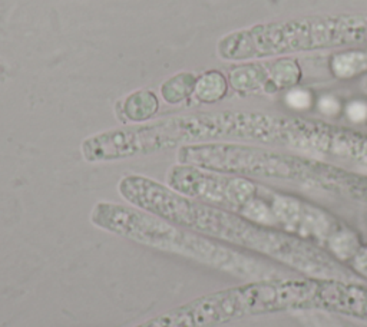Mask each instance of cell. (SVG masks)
<instances>
[{
	"instance_id": "cell-1",
	"label": "cell",
	"mask_w": 367,
	"mask_h": 327,
	"mask_svg": "<svg viewBox=\"0 0 367 327\" xmlns=\"http://www.w3.org/2000/svg\"><path fill=\"white\" fill-rule=\"evenodd\" d=\"M254 125L251 116L239 112L172 115L91 135L82 141L81 153L89 164L115 162L217 138L251 135Z\"/></svg>"
},
{
	"instance_id": "cell-8",
	"label": "cell",
	"mask_w": 367,
	"mask_h": 327,
	"mask_svg": "<svg viewBox=\"0 0 367 327\" xmlns=\"http://www.w3.org/2000/svg\"><path fill=\"white\" fill-rule=\"evenodd\" d=\"M197 78L198 77H195V73L187 70L172 75L160 86L161 98L168 105H179L186 102L194 95Z\"/></svg>"
},
{
	"instance_id": "cell-6",
	"label": "cell",
	"mask_w": 367,
	"mask_h": 327,
	"mask_svg": "<svg viewBox=\"0 0 367 327\" xmlns=\"http://www.w3.org/2000/svg\"><path fill=\"white\" fill-rule=\"evenodd\" d=\"M119 105L123 122L144 123L160 111V99L149 89H138L125 96Z\"/></svg>"
},
{
	"instance_id": "cell-3",
	"label": "cell",
	"mask_w": 367,
	"mask_h": 327,
	"mask_svg": "<svg viewBox=\"0 0 367 327\" xmlns=\"http://www.w3.org/2000/svg\"><path fill=\"white\" fill-rule=\"evenodd\" d=\"M118 192L128 204L197 234L239 244H253L255 240V231L240 218L182 195L145 175H123L118 183Z\"/></svg>"
},
{
	"instance_id": "cell-4",
	"label": "cell",
	"mask_w": 367,
	"mask_h": 327,
	"mask_svg": "<svg viewBox=\"0 0 367 327\" xmlns=\"http://www.w3.org/2000/svg\"><path fill=\"white\" fill-rule=\"evenodd\" d=\"M253 289H231L201 296L135 327H214L246 314L255 303Z\"/></svg>"
},
{
	"instance_id": "cell-5",
	"label": "cell",
	"mask_w": 367,
	"mask_h": 327,
	"mask_svg": "<svg viewBox=\"0 0 367 327\" xmlns=\"http://www.w3.org/2000/svg\"><path fill=\"white\" fill-rule=\"evenodd\" d=\"M167 185L201 203L240 208L253 198L254 187L241 178H230L214 171H207L186 164L172 165L165 175Z\"/></svg>"
},
{
	"instance_id": "cell-17",
	"label": "cell",
	"mask_w": 367,
	"mask_h": 327,
	"mask_svg": "<svg viewBox=\"0 0 367 327\" xmlns=\"http://www.w3.org/2000/svg\"><path fill=\"white\" fill-rule=\"evenodd\" d=\"M366 54H367V52H366Z\"/></svg>"
},
{
	"instance_id": "cell-2",
	"label": "cell",
	"mask_w": 367,
	"mask_h": 327,
	"mask_svg": "<svg viewBox=\"0 0 367 327\" xmlns=\"http://www.w3.org/2000/svg\"><path fill=\"white\" fill-rule=\"evenodd\" d=\"M89 220L96 229L144 247L161 250L234 274L247 275L253 273L244 256L130 204L99 201L93 206Z\"/></svg>"
},
{
	"instance_id": "cell-14",
	"label": "cell",
	"mask_w": 367,
	"mask_h": 327,
	"mask_svg": "<svg viewBox=\"0 0 367 327\" xmlns=\"http://www.w3.org/2000/svg\"><path fill=\"white\" fill-rule=\"evenodd\" d=\"M346 114L352 122L361 123L367 119V104L361 102V100H354V102L347 105Z\"/></svg>"
},
{
	"instance_id": "cell-10",
	"label": "cell",
	"mask_w": 367,
	"mask_h": 327,
	"mask_svg": "<svg viewBox=\"0 0 367 327\" xmlns=\"http://www.w3.org/2000/svg\"><path fill=\"white\" fill-rule=\"evenodd\" d=\"M331 70L340 79H350L367 70V54L360 50H347L331 59Z\"/></svg>"
},
{
	"instance_id": "cell-12",
	"label": "cell",
	"mask_w": 367,
	"mask_h": 327,
	"mask_svg": "<svg viewBox=\"0 0 367 327\" xmlns=\"http://www.w3.org/2000/svg\"><path fill=\"white\" fill-rule=\"evenodd\" d=\"M330 245L334 253L342 259L356 256L357 250H359L357 238L349 233H338L333 236L330 240Z\"/></svg>"
},
{
	"instance_id": "cell-7",
	"label": "cell",
	"mask_w": 367,
	"mask_h": 327,
	"mask_svg": "<svg viewBox=\"0 0 367 327\" xmlns=\"http://www.w3.org/2000/svg\"><path fill=\"white\" fill-rule=\"evenodd\" d=\"M230 85L239 92H253L273 84L271 70L261 65H243L230 70Z\"/></svg>"
},
{
	"instance_id": "cell-16",
	"label": "cell",
	"mask_w": 367,
	"mask_h": 327,
	"mask_svg": "<svg viewBox=\"0 0 367 327\" xmlns=\"http://www.w3.org/2000/svg\"><path fill=\"white\" fill-rule=\"evenodd\" d=\"M354 266L361 274L367 275V248L357 251L354 256Z\"/></svg>"
},
{
	"instance_id": "cell-15",
	"label": "cell",
	"mask_w": 367,
	"mask_h": 327,
	"mask_svg": "<svg viewBox=\"0 0 367 327\" xmlns=\"http://www.w3.org/2000/svg\"><path fill=\"white\" fill-rule=\"evenodd\" d=\"M319 109L324 115H336L340 111V104L334 96L324 95L319 99Z\"/></svg>"
},
{
	"instance_id": "cell-9",
	"label": "cell",
	"mask_w": 367,
	"mask_h": 327,
	"mask_svg": "<svg viewBox=\"0 0 367 327\" xmlns=\"http://www.w3.org/2000/svg\"><path fill=\"white\" fill-rule=\"evenodd\" d=\"M228 81L220 70H207L197 78L194 96L201 104H217L227 95Z\"/></svg>"
},
{
	"instance_id": "cell-11",
	"label": "cell",
	"mask_w": 367,
	"mask_h": 327,
	"mask_svg": "<svg viewBox=\"0 0 367 327\" xmlns=\"http://www.w3.org/2000/svg\"><path fill=\"white\" fill-rule=\"evenodd\" d=\"M271 78L274 86H293L299 82L300 69L292 59H283L273 65Z\"/></svg>"
},
{
	"instance_id": "cell-13",
	"label": "cell",
	"mask_w": 367,
	"mask_h": 327,
	"mask_svg": "<svg viewBox=\"0 0 367 327\" xmlns=\"http://www.w3.org/2000/svg\"><path fill=\"white\" fill-rule=\"evenodd\" d=\"M285 102L288 107H292L293 109L303 111L311 105V95L306 89L293 88L287 92Z\"/></svg>"
}]
</instances>
